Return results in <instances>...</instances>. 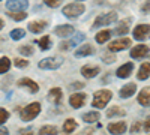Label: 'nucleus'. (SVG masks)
I'll list each match as a JSON object with an SVG mask.
<instances>
[{
	"mask_svg": "<svg viewBox=\"0 0 150 135\" xmlns=\"http://www.w3.org/2000/svg\"><path fill=\"white\" fill-rule=\"evenodd\" d=\"M3 26H5V23H3V20H2V18H0V30L3 29Z\"/></svg>",
	"mask_w": 150,
	"mask_h": 135,
	"instance_id": "obj_44",
	"label": "nucleus"
},
{
	"mask_svg": "<svg viewBox=\"0 0 150 135\" xmlns=\"http://www.w3.org/2000/svg\"><path fill=\"white\" fill-rule=\"evenodd\" d=\"M6 134H9V131L3 126H0V135H6Z\"/></svg>",
	"mask_w": 150,
	"mask_h": 135,
	"instance_id": "obj_42",
	"label": "nucleus"
},
{
	"mask_svg": "<svg viewBox=\"0 0 150 135\" xmlns=\"http://www.w3.org/2000/svg\"><path fill=\"white\" fill-rule=\"evenodd\" d=\"M110 36H111V30H102L95 36V39H96L98 44H105L110 39Z\"/></svg>",
	"mask_w": 150,
	"mask_h": 135,
	"instance_id": "obj_26",
	"label": "nucleus"
},
{
	"mask_svg": "<svg viewBox=\"0 0 150 135\" xmlns=\"http://www.w3.org/2000/svg\"><path fill=\"white\" fill-rule=\"evenodd\" d=\"M77 128H78V123L74 119H68L65 123H63V132L65 134H72Z\"/></svg>",
	"mask_w": 150,
	"mask_h": 135,
	"instance_id": "obj_23",
	"label": "nucleus"
},
{
	"mask_svg": "<svg viewBox=\"0 0 150 135\" xmlns=\"http://www.w3.org/2000/svg\"><path fill=\"white\" fill-rule=\"evenodd\" d=\"M54 33L59 36V38H69L71 35L75 33L74 27L71 26V24H60V26H57L54 29Z\"/></svg>",
	"mask_w": 150,
	"mask_h": 135,
	"instance_id": "obj_10",
	"label": "nucleus"
},
{
	"mask_svg": "<svg viewBox=\"0 0 150 135\" xmlns=\"http://www.w3.org/2000/svg\"><path fill=\"white\" fill-rule=\"evenodd\" d=\"M18 53L23 56H32L33 54V47L32 45H23L18 48Z\"/></svg>",
	"mask_w": 150,
	"mask_h": 135,
	"instance_id": "obj_32",
	"label": "nucleus"
},
{
	"mask_svg": "<svg viewBox=\"0 0 150 135\" xmlns=\"http://www.w3.org/2000/svg\"><path fill=\"white\" fill-rule=\"evenodd\" d=\"M39 134H44V135L57 134V128H56V126H51V125H48V126H42V128L39 129Z\"/></svg>",
	"mask_w": 150,
	"mask_h": 135,
	"instance_id": "obj_31",
	"label": "nucleus"
},
{
	"mask_svg": "<svg viewBox=\"0 0 150 135\" xmlns=\"http://www.w3.org/2000/svg\"><path fill=\"white\" fill-rule=\"evenodd\" d=\"M99 117H101V114H99L98 111H90V113L83 114V120L86 122V123H95V122L99 120Z\"/></svg>",
	"mask_w": 150,
	"mask_h": 135,
	"instance_id": "obj_24",
	"label": "nucleus"
},
{
	"mask_svg": "<svg viewBox=\"0 0 150 135\" xmlns=\"http://www.w3.org/2000/svg\"><path fill=\"white\" fill-rule=\"evenodd\" d=\"M128 47H131V39H129V38H119V39H116V41L110 42L108 50L112 51V53H116V51L126 50Z\"/></svg>",
	"mask_w": 150,
	"mask_h": 135,
	"instance_id": "obj_7",
	"label": "nucleus"
},
{
	"mask_svg": "<svg viewBox=\"0 0 150 135\" xmlns=\"http://www.w3.org/2000/svg\"><path fill=\"white\" fill-rule=\"evenodd\" d=\"M112 98V93L107 89H102V90H98L93 93V101H92V105L95 108H105L107 104L111 101Z\"/></svg>",
	"mask_w": 150,
	"mask_h": 135,
	"instance_id": "obj_1",
	"label": "nucleus"
},
{
	"mask_svg": "<svg viewBox=\"0 0 150 135\" xmlns=\"http://www.w3.org/2000/svg\"><path fill=\"white\" fill-rule=\"evenodd\" d=\"M150 77V63L149 62H144L138 71V74H137V78H138L140 81H144Z\"/></svg>",
	"mask_w": 150,
	"mask_h": 135,
	"instance_id": "obj_22",
	"label": "nucleus"
},
{
	"mask_svg": "<svg viewBox=\"0 0 150 135\" xmlns=\"http://www.w3.org/2000/svg\"><path fill=\"white\" fill-rule=\"evenodd\" d=\"M86 98L87 96L84 93H74L69 98V104H71L72 108H81L86 104Z\"/></svg>",
	"mask_w": 150,
	"mask_h": 135,
	"instance_id": "obj_12",
	"label": "nucleus"
},
{
	"mask_svg": "<svg viewBox=\"0 0 150 135\" xmlns=\"http://www.w3.org/2000/svg\"><path fill=\"white\" fill-rule=\"evenodd\" d=\"M62 63H63V57L53 56V57H45V59H42L41 62L38 63V66H39V69H44V71H54V69L60 68Z\"/></svg>",
	"mask_w": 150,
	"mask_h": 135,
	"instance_id": "obj_3",
	"label": "nucleus"
},
{
	"mask_svg": "<svg viewBox=\"0 0 150 135\" xmlns=\"http://www.w3.org/2000/svg\"><path fill=\"white\" fill-rule=\"evenodd\" d=\"M132 71H134V63H132V62H128V63L122 65V66L116 71V75H117L119 78H128V77H131Z\"/></svg>",
	"mask_w": 150,
	"mask_h": 135,
	"instance_id": "obj_14",
	"label": "nucleus"
},
{
	"mask_svg": "<svg viewBox=\"0 0 150 135\" xmlns=\"http://www.w3.org/2000/svg\"><path fill=\"white\" fill-rule=\"evenodd\" d=\"M77 2H81V0H77Z\"/></svg>",
	"mask_w": 150,
	"mask_h": 135,
	"instance_id": "obj_45",
	"label": "nucleus"
},
{
	"mask_svg": "<svg viewBox=\"0 0 150 135\" xmlns=\"http://www.w3.org/2000/svg\"><path fill=\"white\" fill-rule=\"evenodd\" d=\"M39 111H41V104L39 102H32L20 111V117H21L23 122H30L39 114Z\"/></svg>",
	"mask_w": 150,
	"mask_h": 135,
	"instance_id": "obj_2",
	"label": "nucleus"
},
{
	"mask_svg": "<svg viewBox=\"0 0 150 135\" xmlns=\"http://www.w3.org/2000/svg\"><path fill=\"white\" fill-rule=\"evenodd\" d=\"M20 132H21V134H23V132H32V128H27V129H21Z\"/></svg>",
	"mask_w": 150,
	"mask_h": 135,
	"instance_id": "obj_43",
	"label": "nucleus"
},
{
	"mask_svg": "<svg viewBox=\"0 0 150 135\" xmlns=\"http://www.w3.org/2000/svg\"><path fill=\"white\" fill-rule=\"evenodd\" d=\"M11 68V60L5 56V57H0V74H6Z\"/></svg>",
	"mask_w": 150,
	"mask_h": 135,
	"instance_id": "obj_29",
	"label": "nucleus"
},
{
	"mask_svg": "<svg viewBox=\"0 0 150 135\" xmlns=\"http://www.w3.org/2000/svg\"><path fill=\"white\" fill-rule=\"evenodd\" d=\"M18 87L26 89L30 93H38V92H39V86H38L33 80H30V78H21L18 81Z\"/></svg>",
	"mask_w": 150,
	"mask_h": 135,
	"instance_id": "obj_8",
	"label": "nucleus"
},
{
	"mask_svg": "<svg viewBox=\"0 0 150 135\" xmlns=\"http://www.w3.org/2000/svg\"><path fill=\"white\" fill-rule=\"evenodd\" d=\"M62 98H63V93H62V89L60 87H54L48 92V99L54 102V104H59L62 101Z\"/></svg>",
	"mask_w": 150,
	"mask_h": 135,
	"instance_id": "obj_21",
	"label": "nucleus"
},
{
	"mask_svg": "<svg viewBox=\"0 0 150 135\" xmlns=\"http://www.w3.org/2000/svg\"><path fill=\"white\" fill-rule=\"evenodd\" d=\"M47 27H48V23H47L45 20H36V21H32L29 26H27L29 32H32V33H42V30H45Z\"/></svg>",
	"mask_w": 150,
	"mask_h": 135,
	"instance_id": "obj_11",
	"label": "nucleus"
},
{
	"mask_svg": "<svg viewBox=\"0 0 150 135\" xmlns=\"http://www.w3.org/2000/svg\"><path fill=\"white\" fill-rule=\"evenodd\" d=\"M86 6L83 3H69L63 8V15L68 18H78L81 14H84Z\"/></svg>",
	"mask_w": 150,
	"mask_h": 135,
	"instance_id": "obj_4",
	"label": "nucleus"
},
{
	"mask_svg": "<svg viewBox=\"0 0 150 135\" xmlns=\"http://www.w3.org/2000/svg\"><path fill=\"white\" fill-rule=\"evenodd\" d=\"M117 20V12L114 11H111V12H107V14H102V15H99L95 21H93V29H99V27H102V26H108V24H112Z\"/></svg>",
	"mask_w": 150,
	"mask_h": 135,
	"instance_id": "obj_5",
	"label": "nucleus"
},
{
	"mask_svg": "<svg viewBox=\"0 0 150 135\" xmlns=\"http://www.w3.org/2000/svg\"><path fill=\"white\" fill-rule=\"evenodd\" d=\"M129 23H131V18L126 21V20H123L119 23V26L114 29V35L117 36H126L128 32H129Z\"/></svg>",
	"mask_w": 150,
	"mask_h": 135,
	"instance_id": "obj_20",
	"label": "nucleus"
},
{
	"mask_svg": "<svg viewBox=\"0 0 150 135\" xmlns=\"http://www.w3.org/2000/svg\"><path fill=\"white\" fill-rule=\"evenodd\" d=\"M149 47L147 45H137L131 50V57L132 59H144L146 56H149Z\"/></svg>",
	"mask_w": 150,
	"mask_h": 135,
	"instance_id": "obj_13",
	"label": "nucleus"
},
{
	"mask_svg": "<svg viewBox=\"0 0 150 135\" xmlns=\"http://www.w3.org/2000/svg\"><path fill=\"white\" fill-rule=\"evenodd\" d=\"M0 2H2V0H0Z\"/></svg>",
	"mask_w": 150,
	"mask_h": 135,
	"instance_id": "obj_46",
	"label": "nucleus"
},
{
	"mask_svg": "<svg viewBox=\"0 0 150 135\" xmlns=\"http://www.w3.org/2000/svg\"><path fill=\"white\" fill-rule=\"evenodd\" d=\"M144 131L146 132H150V117L144 122Z\"/></svg>",
	"mask_w": 150,
	"mask_h": 135,
	"instance_id": "obj_40",
	"label": "nucleus"
},
{
	"mask_svg": "<svg viewBox=\"0 0 150 135\" xmlns=\"http://www.w3.org/2000/svg\"><path fill=\"white\" fill-rule=\"evenodd\" d=\"M101 72V69H99V66H90V65H86L81 68V75L84 78H95L98 74Z\"/></svg>",
	"mask_w": 150,
	"mask_h": 135,
	"instance_id": "obj_16",
	"label": "nucleus"
},
{
	"mask_svg": "<svg viewBox=\"0 0 150 135\" xmlns=\"http://www.w3.org/2000/svg\"><path fill=\"white\" fill-rule=\"evenodd\" d=\"M29 8L27 0H8L6 2V9L8 11H24Z\"/></svg>",
	"mask_w": 150,
	"mask_h": 135,
	"instance_id": "obj_9",
	"label": "nucleus"
},
{
	"mask_svg": "<svg viewBox=\"0 0 150 135\" xmlns=\"http://www.w3.org/2000/svg\"><path fill=\"white\" fill-rule=\"evenodd\" d=\"M9 111H6V110L5 108H0V125H3L5 123V122L9 119Z\"/></svg>",
	"mask_w": 150,
	"mask_h": 135,
	"instance_id": "obj_35",
	"label": "nucleus"
},
{
	"mask_svg": "<svg viewBox=\"0 0 150 135\" xmlns=\"http://www.w3.org/2000/svg\"><path fill=\"white\" fill-rule=\"evenodd\" d=\"M62 2H63V0H44V3L48 8H57V6H60Z\"/></svg>",
	"mask_w": 150,
	"mask_h": 135,
	"instance_id": "obj_36",
	"label": "nucleus"
},
{
	"mask_svg": "<svg viewBox=\"0 0 150 135\" xmlns=\"http://www.w3.org/2000/svg\"><path fill=\"white\" fill-rule=\"evenodd\" d=\"M24 35H26V32H24L23 29H14L11 32V38L14 41H20V39L24 38Z\"/></svg>",
	"mask_w": 150,
	"mask_h": 135,
	"instance_id": "obj_30",
	"label": "nucleus"
},
{
	"mask_svg": "<svg viewBox=\"0 0 150 135\" xmlns=\"http://www.w3.org/2000/svg\"><path fill=\"white\" fill-rule=\"evenodd\" d=\"M84 87V84L83 83H72L71 86H69V90H80V89H83Z\"/></svg>",
	"mask_w": 150,
	"mask_h": 135,
	"instance_id": "obj_38",
	"label": "nucleus"
},
{
	"mask_svg": "<svg viewBox=\"0 0 150 135\" xmlns=\"http://www.w3.org/2000/svg\"><path fill=\"white\" fill-rule=\"evenodd\" d=\"M95 54V47L90 44H84L78 47V50L75 51V57H87V56H93Z\"/></svg>",
	"mask_w": 150,
	"mask_h": 135,
	"instance_id": "obj_15",
	"label": "nucleus"
},
{
	"mask_svg": "<svg viewBox=\"0 0 150 135\" xmlns=\"http://www.w3.org/2000/svg\"><path fill=\"white\" fill-rule=\"evenodd\" d=\"M107 129L111 134H125L128 129V125H126V122H116V123H110Z\"/></svg>",
	"mask_w": 150,
	"mask_h": 135,
	"instance_id": "obj_17",
	"label": "nucleus"
},
{
	"mask_svg": "<svg viewBox=\"0 0 150 135\" xmlns=\"http://www.w3.org/2000/svg\"><path fill=\"white\" fill-rule=\"evenodd\" d=\"M135 92H137V86H135L134 83H129V84L123 86V87L120 89L119 95H120V98H122V99H128V98H131V96H132Z\"/></svg>",
	"mask_w": 150,
	"mask_h": 135,
	"instance_id": "obj_18",
	"label": "nucleus"
},
{
	"mask_svg": "<svg viewBox=\"0 0 150 135\" xmlns=\"http://www.w3.org/2000/svg\"><path fill=\"white\" fill-rule=\"evenodd\" d=\"M38 44H39V48L42 51H48L50 48H51V38H50L48 35H45V36H42V38L38 41Z\"/></svg>",
	"mask_w": 150,
	"mask_h": 135,
	"instance_id": "obj_25",
	"label": "nucleus"
},
{
	"mask_svg": "<svg viewBox=\"0 0 150 135\" xmlns=\"http://www.w3.org/2000/svg\"><path fill=\"white\" fill-rule=\"evenodd\" d=\"M81 41H84V33H75V38L72 39V41H69L71 42V45H77L78 42H81Z\"/></svg>",
	"mask_w": 150,
	"mask_h": 135,
	"instance_id": "obj_37",
	"label": "nucleus"
},
{
	"mask_svg": "<svg viewBox=\"0 0 150 135\" xmlns=\"http://www.w3.org/2000/svg\"><path fill=\"white\" fill-rule=\"evenodd\" d=\"M71 47H72V45H71V42H62V44L59 45L60 51H68V50H69Z\"/></svg>",
	"mask_w": 150,
	"mask_h": 135,
	"instance_id": "obj_39",
	"label": "nucleus"
},
{
	"mask_svg": "<svg viewBox=\"0 0 150 135\" xmlns=\"http://www.w3.org/2000/svg\"><path fill=\"white\" fill-rule=\"evenodd\" d=\"M102 60H104L105 63L110 65V63H112V62H116V56H114V53H112V51L108 50V53L102 54Z\"/></svg>",
	"mask_w": 150,
	"mask_h": 135,
	"instance_id": "obj_33",
	"label": "nucleus"
},
{
	"mask_svg": "<svg viewBox=\"0 0 150 135\" xmlns=\"http://www.w3.org/2000/svg\"><path fill=\"white\" fill-rule=\"evenodd\" d=\"M141 129V126H140V123H135L134 126H132V129H131V132H137V131H140Z\"/></svg>",
	"mask_w": 150,
	"mask_h": 135,
	"instance_id": "obj_41",
	"label": "nucleus"
},
{
	"mask_svg": "<svg viewBox=\"0 0 150 135\" xmlns=\"http://www.w3.org/2000/svg\"><path fill=\"white\" fill-rule=\"evenodd\" d=\"M138 102L143 107H150V87H144L140 93H138Z\"/></svg>",
	"mask_w": 150,
	"mask_h": 135,
	"instance_id": "obj_19",
	"label": "nucleus"
},
{
	"mask_svg": "<svg viewBox=\"0 0 150 135\" xmlns=\"http://www.w3.org/2000/svg\"><path fill=\"white\" fill-rule=\"evenodd\" d=\"M126 114V111H125V110H122L120 107H111L110 110H107V117H114V116H125Z\"/></svg>",
	"mask_w": 150,
	"mask_h": 135,
	"instance_id": "obj_28",
	"label": "nucleus"
},
{
	"mask_svg": "<svg viewBox=\"0 0 150 135\" xmlns=\"http://www.w3.org/2000/svg\"><path fill=\"white\" fill-rule=\"evenodd\" d=\"M134 38L137 41H146L150 38V24H140V26H137L132 32Z\"/></svg>",
	"mask_w": 150,
	"mask_h": 135,
	"instance_id": "obj_6",
	"label": "nucleus"
},
{
	"mask_svg": "<svg viewBox=\"0 0 150 135\" xmlns=\"http://www.w3.org/2000/svg\"><path fill=\"white\" fill-rule=\"evenodd\" d=\"M12 20H15V21H23V20H26L27 18V14L24 11H9V14H8Z\"/></svg>",
	"mask_w": 150,
	"mask_h": 135,
	"instance_id": "obj_27",
	"label": "nucleus"
},
{
	"mask_svg": "<svg viewBox=\"0 0 150 135\" xmlns=\"http://www.w3.org/2000/svg\"><path fill=\"white\" fill-rule=\"evenodd\" d=\"M14 65L17 66V68H27L29 66V62H27V60L26 59H15L14 60Z\"/></svg>",
	"mask_w": 150,
	"mask_h": 135,
	"instance_id": "obj_34",
	"label": "nucleus"
}]
</instances>
